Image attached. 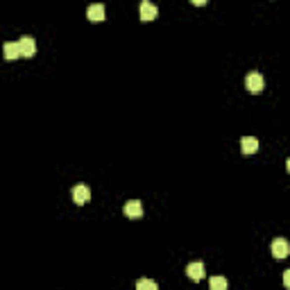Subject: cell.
<instances>
[{
    "label": "cell",
    "mask_w": 290,
    "mask_h": 290,
    "mask_svg": "<svg viewBox=\"0 0 290 290\" xmlns=\"http://www.w3.org/2000/svg\"><path fill=\"white\" fill-rule=\"evenodd\" d=\"M263 75L258 73V70H252V73H247V77H245V86H247V91L254 93V96H258V93L263 91Z\"/></svg>",
    "instance_id": "cell-1"
},
{
    "label": "cell",
    "mask_w": 290,
    "mask_h": 290,
    "mask_svg": "<svg viewBox=\"0 0 290 290\" xmlns=\"http://www.w3.org/2000/svg\"><path fill=\"white\" fill-rule=\"evenodd\" d=\"M270 252H272V256L274 258H286L290 254V245H288V241L286 238H274L272 241V245H270Z\"/></svg>",
    "instance_id": "cell-2"
},
{
    "label": "cell",
    "mask_w": 290,
    "mask_h": 290,
    "mask_svg": "<svg viewBox=\"0 0 290 290\" xmlns=\"http://www.w3.org/2000/svg\"><path fill=\"white\" fill-rule=\"evenodd\" d=\"M70 197H73V202H75L77 206H82V204H86V202L91 199V191H89L84 184H77V186L70 191Z\"/></svg>",
    "instance_id": "cell-3"
},
{
    "label": "cell",
    "mask_w": 290,
    "mask_h": 290,
    "mask_svg": "<svg viewBox=\"0 0 290 290\" xmlns=\"http://www.w3.org/2000/svg\"><path fill=\"white\" fill-rule=\"evenodd\" d=\"M139 14H141V21H154L159 9H156V5H152L150 0H143L139 7Z\"/></svg>",
    "instance_id": "cell-4"
},
{
    "label": "cell",
    "mask_w": 290,
    "mask_h": 290,
    "mask_svg": "<svg viewBox=\"0 0 290 290\" xmlns=\"http://www.w3.org/2000/svg\"><path fill=\"white\" fill-rule=\"evenodd\" d=\"M123 213L127 215V218H132V220H139L141 215H143V204H141L139 199H132V202H127V204L123 206Z\"/></svg>",
    "instance_id": "cell-5"
},
{
    "label": "cell",
    "mask_w": 290,
    "mask_h": 290,
    "mask_svg": "<svg viewBox=\"0 0 290 290\" xmlns=\"http://www.w3.org/2000/svg\"><path fill=\"white\" fill-rule=\"evenodd\" d=\"M18 46H21L23 57H34L37 54V43H34L32 37H21L18 39Z\"/></svg>",
    "instance_id": "cell-6"
},
{
    "label": "cell",
    "mask_w": 290,
    "mask_h": 290,
    "mask_svg": "<svg viewBox=\"0 0 290 290\" xmlns=\"http://www.w3.org/2000/svg\"><path fill=\"white\" fill-rule=\"evenodd\" d=\"M186 274L193 281H202V279H204V263H199V261H195V263H188Z\"/></svg>",
    "instance_id": "cell-7"
},
{
    "label": "cell",
    "mask_w": 290,
    "mask_h": 290,
    "mask_svg": "<svg viewBox=\"0 0 290 290\" xmlns=\"http://www.w3.org/2000/svg\"><path fill=\"white\" fill-rule=\"evenodd\" d=\"M86 18L89 21H93V23H100V21H104V5H89V9H86Z\"/></svg>",
    "instance_id": "cell-8"
},
{
    "label": "cell",
    "mask_w": 290,
    "mask_h": 290,
    "mask_svg": "<svg viewBox=\"0 0 290 290\" xmlns=\"http://www.w3.org/2000/svg\"><path fill=\"white\" fill-rule=\"evenodd\" d=\"M241 150H242V154H254V152H258V141L254 136H242Z\"/></svg>",
    "instance_id": "cell-9"
},
{
    "label": "cell",
    "mask_w": 290,
    "mask_h": 290,
    "mask_svg": "<svg viewBox=\"0 0 290 290\" xmlns=\"http://www.w3.org/2000/svg\"><path fill=\"white\" fill-rule=\"evenodd\" d=\"M2 52H5V59H18V57H23L21 54V46H18V41L16 43H5V48H2Z\"/></svg>",
    "instance_id": "cell-10"
},
{
    "label": "cell",
    "mask_w": 290,
    "mask_h": 290,
    "mask_svg": "<svg viewBox=\"0 0 290 290\" xmlns=\"http://www.w3.org/2000/svg\"><path fill=\"white\" fill-rule=\"evenodd\" d=\"M209 286H211V290H225L227 288V279L225 277H213V279L209 281Z\"/></svg>",
    "instance_id": "cell-11"
},
{
    "label": "cell",
    "mask_w": 290,
    "mask_h": 290,
    "mask_svg": "<svg viewBox=\"0 0 290 290\" xmlns=\"http://www.w3.org/2000/svg\"><path fill=\"white\" fill-rule=\"evenodd\" d=\"M136 288H139V290H156V281H152V279H141L139 284H136Z\"/></svg>",
    "instance_id": "cell-12"
},
{
    "label": "cell",
    "mask_w": 290,
    "mask_h": 290,
    "mask_svg": "<svg viewBox=\"0 0 290 290\" xmlns=\"http://www.w3.org/2000/svg\"><path fill=\"white\" fill-rule=\"evenodd\" d=\"M284 286L286 288H290V270H286L284 272Z\"/></svg>",
    "instance_id": "cell-13"
},
{
    "label": "cell",
    "mask_w": 290,
    "mask_h": 290,
    "mask_svg": "<svg viewBox=\"0 0 290 290\" xmlns=\"http://www.w3.org/2000/svg\"><path fill=\"white\" fill-rule=\"evenodd\" d=\"M191 2H193V5H197V7H204L209 0H191Z\"/></svg>",
    "instance_id": "cell-14"
},
{
    "label": "cell",
    "mask_w": 290,
    "mask_h": 290,
    "mask_svg": "<svg viewBox=\"0 0 290 290\" xmlns=\"http://www.w3.org/2000/svg\"><path fill=\"white\" fill-rule=\"evenodd\" d=\"M286 170L290 172V159H288V161H286Z\"/></svg>",
    "instance_id": "cell-15"
}]
</instances>
